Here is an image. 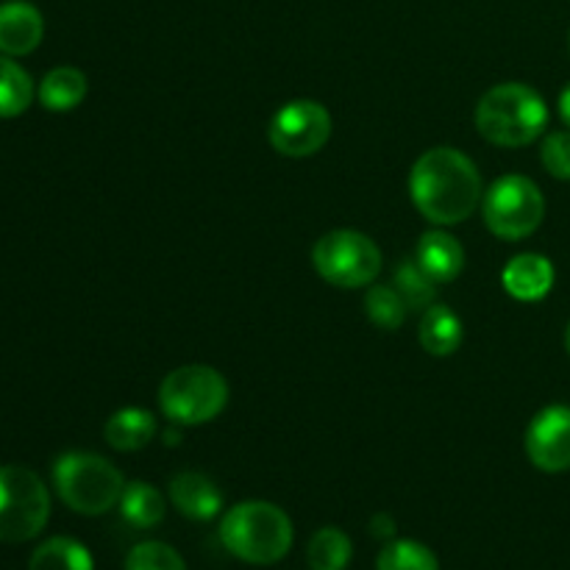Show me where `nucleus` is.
Instances as JSON below:
<instances>
[{
    "instance_id": "393cba45",
    "label": "nucleus",
    "mask_w": 570,
    "mask_h": 570,
    "mask_svg": "<svg viewBox=\"0 0 570 570\" xmlns=\"http://www.w3.org/2000/svg\"><path fill=\"white\" fill-rule=\"evenodd\" d=\"M126 570H187V566L173 546L148 540L134 546L131 554L126 557Z\"/></svg>"
},
{
    "instance_id": "1a4fd4ad",
    "label": "nucleus",
    "mask_w": 570,
    "mask_h": 570,
    "mask_svg": "<svg viewBox=\"0 0 570 570\" xmlns=\"http://www.w3.org/2000/svg\"><path fill=\"white\" fill-rule=\"evenodd\" d=\"M267 137L282 156L306 159V156H315L332 137V115L317 100H289L273 115Z\"/></svg>"
},
{
    "instance_id": "c85d7f7f",
    "label": "nucleus",
    "mask_w": 570,
    "mask_h": 570,
    "mask_svg": "<svg viewBox=\"0 0 570 570\" xmlns=\"http://www.w3.org/2000/svg\"><path fill=\"white\" fill-rule=\"evenodd\" d=\"M566 348H568V354H570V323H568V332H566Z\"/></svg>"
},
{
    "instance_id": "423d86ee",
    "label": "nucleus",
    "mask_w": 570,
    "mask_h": 570,
    "mask_svg": "<svg viewBox=\"0 0 570 570\" xmlns=\"http://www.w3.org/2000/svg\"><path fill=\"white\" fill-rule=\"evenodd\" d=\"M312 265L317 276L334 287H367L382 271V250L367 234L337 228L317 239L312 248Z\"/></svg>"
},
{
    "instance_id": "412c9836",
    "label": "nucleus",
    "mask_w": 570,
    "mask_h": 570,
    "mask_svg": "<svg viewBox=\"0 0 570 570\" xmlns=\"http://www.w3.org/2000/svg\"><path fill=\"white\" fill-rule=\"evenodd\" d=\"M354 554L351 538L337 527H323L312 534L306 562L312 570H345Z\"/></svg>"
},
{
    "instance_id": "dca6fc26",
    "label": "nucleus",
    "mask_w": 570,
    "mask_h": 570,
    "mask_svg": "<svg viewBox=\"0 0 570 570\" xmlns=\"http://www.w3.org/2000/svg\"><path fill=\"white\" fill-rule=\"evenodd\" d=\"M104 438L111 449L122 454L139 451L156 438V417L142 406H126L106 421Z\"/></svg>"
},
{
    "instance_id": "f8f14e48",
    "label": "nucleus",
    "mask_w": 570,
    "mask_h": 570,
    "mask_svg": "<svg viewBox=\"0 0 570 570\" xmlns=\"http://www.w3.org/2000/svg\"><path fill=\"white\" fill-rule=\"evenodd\" d=\"M170 501L189 521H212L223 510V493L206 473L184 471L170 482Z\"/></svg>"
},
{
    "instance_id": "4468645a",
    "label": "nucleus",
    "mask_w": 570,
    "mask_h": 570,
    "mask_svg": "<svg viewBox=\"0 0 570 570\" xmlns=\"http://www.w3.org/2000/svg\"><path fill=\"white\" fill-rule=\"evenodd\" d=\"M504 289L518 301H540L554 287V265L540 254H518L501 273Z\"/></svg>"
},
{
    "instance_id": "b1692460",
    "label": "nucleus",
    "mask_w": 570,
    "mask_h": 570,
    "mask_svg": "<svg viewBox=\"0 0 570 570\" xmlns=\"http://www.w3.org/2000/svg\"><path fill=\"white\" fill-rule=\"evenodd\" d=\"M406 312H410V306L404 304V298H401L395 287L376 284V287L367 289L365 315L373 326L384 328V332H395L406 321Z\"/></svg>"
},
{
    "instance_id": "2eb2a0df",
    "label": "nucleus",
    "mask_w": 570,
    "mask_h": 570,
    "mask_svg": "<svg viewBox=\"0 0 570 570\" xmlns=\"http://www.w3.org/2000/svg\"><path fill=\"white\" fill-rule=\"evenodd\" d=\"M417 340H421L423 351H429L432 356H451L465 340V328L451 306L432 304L421 315Z\"/></svg>"
},
{
    "instance_id": "a211bd4d",
    "label": "nucleus",
    "mask_w": 570,
    "mask_h": 570,
    "mask_svg": "<svg viewBox=\"0 0 570 570\" xmlns=\"http://www.w3.org/2000/svg\"><path fill=\"white\" fill-rule=\"evenodd\" d=\"M120 512L122 521L134 529H154L165 521V495L148 482H131L120 495Z\"/></svg>"
},
{
    "instance_id": "f3484780",
    "label": "nucleus",
    "mask_w": 570,
    "mask_h": 570,
    "mask_svg": "<svg viewBox=\"0 0 570 570\" xmlns=\"http://www.w3.org/2000/svg\"><path fill=\"white\" fill-rule=\"evenodd\" d=\"M87 98V76L78 67H56L39 83V100L48 111H72Z\"/></svg>"
},
{
    "instance_id": "6e6552de",
    "label": "nucleus",
    "mask_w": 570,
    "mask_h": 570,
    "mask_svg": "<svg viewBox=\"0 0 570 570\" xmlns=\"http://www.w3.org/2000/svg\"><path fill=\"white\" fill-rule=\"evenodd\" d=\"M482 215L484 226L495 237L515 243L538 232L546 217V198L532 178L510 173L490 184L482 200Z\"/></svg>"
},
{
    "instance_id": "9b49d317",
    "label": "nucleus",
    "mask_w": 570,
    "mask_h": 570,
    "mask_svg": "<svg viewBox=\"0 0 570 570\" xmlns=\"http://www.w3.org/2000/svg\"><path fill=\"white\" fill-rule=\"evenodd\" d=\"M45 33V20L37 6L14 3L0 6V50L6 56H28L39 48Z\"/></svg>"
},
{
    "instance_id": "5701e85b",
    "label": "nucleus",
    "mask_w": 570,
    "mask_h": 570,
    "mask_svg": "<svg viewBox=\"0 0 570 570\" xmlns=\"http://www.w3.org/2000/svg\"><path fill=\"white\" fill-rule=\"evenodd\" d=\"M376 570H440V562L429 546L417 543V540L393 538L379 551Z\"/></svg>"
},
{
    "instance_id": "7ed1b4c3",
    "label": "nucleus",
    "mask_w": 570,
    "mask_h": 570,
    "mask_svg": "<svg viewBox=\"0 0 570 570\" xmlns=\"http://www.w3.org/2000/svg\"><path fill=\"white\" fill-rule=\"evenodd\" d=\"M220 540L237 560L276 566L293 549V521L271 501H245L223 515Z\"/></svg>"
},
{
    "instance_id": "4be33fe9",
    "label": "nucleus",
    "mask_w": 570,
    "mask_h": 570,
    "mask_svg": "<svg viewBox=\"0 0 570 570\" xmlns=\"http://www.w3.org/2000/svg\"><path fill=\"white\" fill-rule=\"evenodd\" d=\"M33 100V81L17 61L0 56V117H20Z\"/></svg>"
},
{
    "instance_id": "f257e3e1",
    "label": "nucleus",
    "mask_w": 570,
    "mask_h": 570,
    "mask_svg": "<svg viewBox=\"0 0 570 570\" xmlns=\"http://www.w3.org/2000/svg\"><path fill=\"white\" fill-rule=\"evenodd\" d=\"M410 195L415 209L434 226H456L476 212L482 176L471 156L456 148H432L412 165Z\"/></svg>"
},
{
    "instance_id": "bb28decb",
    "label": "nucleus",
    "mask_w": 570,
    "mask_h": 570,
    "mask_svg": "<svg viewBox=\"0 0 570 570\" xmlns=\"http://www.w3.org/2000/svg\"><path fill=\"white\" fill-rule=\"evenodd\" d=\"M371 534L379 540H393L395 538V523L393 518L379 512V515L371 518Z\"/></svg>"
},
{
    "instance_id": "0eeeda50",
    "label": "nucleus",
    "mask_w": 570,
    "mask_h": 570,
    "mask_svg": "<svg viewBox=\"0 0 570 570\" xmlns=\"http://www.w3.org/2000/svg\"><path fill=\"white\" fill-rule=\"evenodd\" d=\"M50 518V493L42 479L22 465L0 468V540L26 543Z\"/></svg>"
},
{
    "instance_id": "20e7f679",
    "label": "nucleus",
    "mask_w": 570,
    "mask_h": 570,
    "mask_svg": "<svg viewBox=\"0 0 570 570\" xmlns=\"http://www.w3.org/2000/svg\"><path fill=\"white\" fill-rule=\"evenodd\" d=\"M53 484L59 499L78 515H104L120 504L126 479L109 460L89 451L61 454L53 465Z\"/></svg>"
},
{
    "instance_id": "f03ea898",
    "label": "nucleus",
    "mask_w": 570,
    "mask_h": 570,
    "mask_svg": "<svg viewBox=\"0 0 570 570\" xmlns=\"http://www.w3.org/2000/svg\"><path fill=\"white\" fill-rule=\"evenodd\" d=\"M549 126V106L529 83L507 81L479 98L476 128L488 142L501 148H523Z\"/></svg>"
},
{
    "instance_id": "aec40b11",
    "label": "nucleus",
    "mask_w": 570,
    "mask_h": 570,
    "mask_svg": "<svg viewBox=\"0 0 570 570\" xmlns=\"http://www.w3.org/2000/svg\"><path fill=\"white\" fill-rule=\"evenodd\" d=\"M393 287L410 306V312H426L438 301V282L417 265V259H401L393 271Z\"/></svg>"
},
{
    "instance_id": "cd10ccee",
    "label": "nucleus",
    "mask_w": 570,
    "mask_h": 570,
    "mask_svg": "<svg viewBox=\"0 0 570 570\" xmlns=\"http://www.w3.org/2000/svg\"><path fill=\"white\" fill-rule=\"evenodd\" d=\"M560 117H562V122L570 128V83L560 92Z\"/></svg>"
},
{
    "instance_id": "ddd939ff",
    "label": "nucleus",
    "mask_w": 570,
    "mask_h": 570,
    "mask_svg": "<svg viewBox=\"0 0 570 570\" xmlns=\"http://www.w3.org/2000/svg\"><path fill=\"white\" fill-rule=\"evenodd\" d=\"M415 259L438 284L454 282L462 267H465V248H462L454 234L434 228V232H426L417 239Z\"/></svg>"
},
{
    "instance_id": "6ab92c4d",
    "label": "nucleus",
    "mask_w": 570,
    "mask_h": 570,
    "mask_svg": "<svg viewBox=\"0 0 570 570\" xmlns=\"http://www.w3.org/2000/svg\"><path fill=\"white\" fill-rule=\"evenodd\" d=\"M28 570H95L87 546L72 538H50L31 554Z\"/></svg>"
},
{
    "instance_id": "39448f33",
    "label": "nucleus",
    "mask_w": 570,
    "mask_h": 570,
    "mask_svg": "<svg viewBox=\"0 0 570 570\" xmlns=\"http://www.w3.org/2000/svg\"><path fill=\"white\" fill-rule=\"evenodd\" d=\"M228 404V384L209 365H184L165 376L159 406L178 426H204L215 421Z\"/></svg>"
},
{
    "instance_id": "9d476101",
    "label": "nucleus",
    "mask_w": 570,
    "mask_h": 570,
    "mask_svg": "<svg viewBox=\"0 0 570 570\" xmlns=\"http://www.w3.org/2000/svg\"><path fill=\"white\" fill-rule=\"evenodd\" d=\"M527 456L538 471H570V406H546L527 429Z\"/></svg>"
},
{
    "instance_id": "a878e982",
    "label": "nucleus",
    "mask_w": 570,
    "mask_h": 570,
    "mask_svg": "<svg viewBox=\"0 0 570 570\" xmlns=\"http://www.w3.org/2000/svg\"><path fill=\"white\" fill-rule=\"evenodd\" d=\"M540 161L560 181H570V131H554L546 137Z\"/></svg>"
}]
</instances>
